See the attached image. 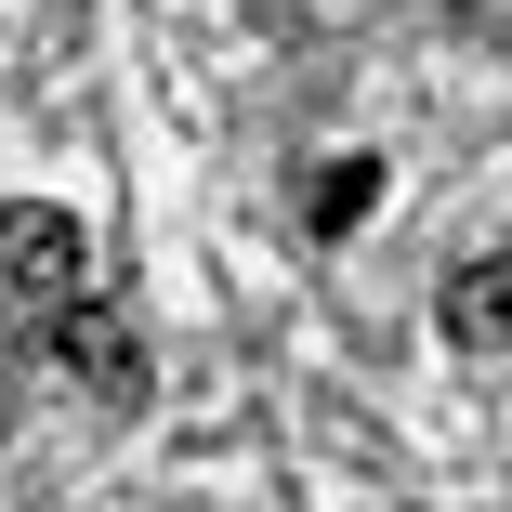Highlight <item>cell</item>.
Returning <instances> with one entry per match:
<instances>
[{"label":"cell","mask_w":512,"mask_h":512,"mask_svg":"<svg viewBox=\"0 0 512 512\" xmlns=\"http://www.w3.org/2000/svg\"><path fill=\"white\" fill-rule=\"evenodd\" d=\"M53 355H66L79 394L145 407V342H132V316H106V302H53Z\"/></svg>","instance_id":"7a4b0ae2"},{"label":"cell","mask_w":512,"mask_h":512,"mask_svg":"<svg viewBox=\"0 0 512 512\" xmlns=\"http://www.w3.org/2000/svg\"><path fill=\"white\" fill-rule=\"evenodd\" d=\"M302 211H316V237H355V224L381 211V158H329V171H316V197H302Z\"/></svg>","instance_id":"277c9868"},{"label":"cell","mask_w":512,"mask_h":512,"mask_svg":"<svg viewBox=\"0 0 512 512\" xmlns=\"http://www.w3.org/2000/svg\"><path fill=\"white\" fill-rule=\"evenodd\" d=\"M79 276H92L79 211H53V197H14V211H0V302L53 316V302H79Z\"/></svg>","instance_id":"6da1fadb"},{"label":"cell","mask_w":512,"mask_h":512,"mask_svg":"<svg viewBox=\"0 0 512 512\" xmlns=\"http://www.w3.org/2000/svg\"><path fill=\"white\" fill-rule=\"evenodd\" d=\"M434 329L460 355H512V250H473L447 289H434Z\"/></svg>","instance_id":"3957f363"}]
</instances>
